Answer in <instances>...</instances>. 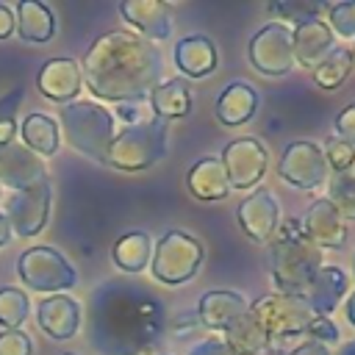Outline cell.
<instances>
[{
    "mask_svg": "<svg viewBox=\"0 0 355 355\" xmlns=\"http://www.w3.org/2000/svg\"><path fill=\"white\" fill-rule=\"evenodd\" d=\"M14 22H17V36L22 42L42 44V42H50L53 33H55V17L39 0H22V3H17V19Z\"/></svg>",
    "mask_w": 355,
    "mask_h": 355,
    "instance_id": "cell-25",
    "label": "cell"
},
{
    "mask_svg": "<svg viewBox=\"0 0 355 355\" xmlns=\"http://www.w3.org/2000/svg\"><path fill=\"white\" fill-rule=\"evenodd\" d=\"M322 155H324L327 169H333V175L349 172V169L355 166V147H352V144H347V141H341L338 136H330V139L324 141Z\"/></svg>",
    "mask_w": 355,
    "mask_h": 355,
    "instance_id": "cell-35",
    "label": "cell"
},
{
    "mask_svg": "<svg viewBox=\"0 0 355 355\" xmlns=\"http://www.w3.org/2000/svg\"><path fill=\"white\" fill-rule=\"evenodd\" d=\"M36 322H39V327L50 338L67 341L80 327V305L72 297H67V294H53V297H47V300L39 302Z\"/></svg>",
    "mask_w": 355,
    "mask_h": 355,
    "instance_id": "cell-18",
    "label": "cell"
},
{
    "mask_svg": "<svg viewBox=\"0 0 355 355\" xmlns=\"http://www.w3.org/2000/svg\"><path fill=\"white\" fill-rule=\"evenodd\" d=\"M333 31L324 19H308L297 28H291V44H294V61L297 67H319V61L333 50Z\"/></svg>",
    "mask_w": 355,
    "mask_h": 355,
    "instance_id": "cell-20",
    "label": "cell"
},
{
    "mask_svg": "<svg viewBox=\"0 0 355 355\" xmlns=\"http://www.w3.org/2000/svg\"><path fill=\"white\" fill-rule=\"evenodd\" d=\"M250 316L258 322V327L266 333L269 344L275 338H300L305 327L313 322V311L302 297L291 294H263L250 305Z\"/></svg>",
    "mask_w": 355,
    "mask_h": 355,
    "instance_id": "cell-7",
    "label": "cell"
},
{
    "mask_svg": "<svg viewBox=\"0 0 355 355\" xmlns=\"http://www.w3.org/2000/svg\"><path fill=\"white\" fill-rule=\"evenodd\" d=\"M336 355H355V338L347 341V344H341V349H338Z\"/></svg>",
    "mask_w": 355,
    "mask_h": 355,
    "instance_id": "cell-46",
    "label": "cell"
},
{
    "mask_svg": "<svg viewBox=\"0 0 355 355\" xmlns=\"http://www.w3.org/2000/svg\"><path fill=\"white\" fill-rule=\"evenodd\" d=\"M189 355H233V352L227 349V344L219 336H205L202 341H197L189 349Z\"/></svg>",
    "mask_w": 355,
    "mask_h": 355,
    "instance_id": "cell-41",
    "label": "cell"
},
{
    "mask_svg": "<svg viewBox=\"0 0 355 355\" xmlns=\"http://www.w3.org/2000/svg\"><path fill=\"white\" fill-rule=\"evenodd\" d=\"M336 136L355 147V103L341 108V114L336 116Z\"/></svg>",
    "mask_w": 355,
    "mask_h": 355,
    "instance_id": "cell-39",
    "label": "cell"
},
{
    "mask_svg": "<svg viewBox=\"0 0 355 355\" xmlns=\"http://www.w3.org/2000/svg\"><path fill=\"white\" fill-rule=\"evenodd\" d=\"M222 333H225L222 341L227 344V349H230L233 355H261V352H266V349L272 347L269 338H266V333H263V330L258 327V322L250 316V311L241 313L239 319H233Z\"/></svg>",
    "mask_w": 355,
    "mask_h": 355,
    "instance_id": "cell-27",
    "label": "cell"
},
{
    "mask_svg": "<svg viewBox=\"0 0 355 355\" xmlns=\"http://www.w3.org/2000/svg\"><path fill=\"white\" fill-rule=\"evenodd\" d=\"M230 189H255L266 172V150L258 139H233L219 155Z\"/></svg>",
    "mask_w": 355,
    "mask_h": 355,
    "instance_id": "cell-11",
    "label": "cell"
},
{
    "mask_svg": "<svg viewBox=\"0 0 355 355\" xmlns=\"http://www.w3.org/2000/svg\"><path fill=\"white\" fill-rule=\"evenodd\" d=\"M22 144L36 155H53L58 150V122L47 114H28L19 125Z\"/></svg>",
    "mask_w": 355,
    "mask_h": 355,
    "instance_id": "cell-28",
    "label": "cell"
},
{
    "mask_svg": "<svg viewBox=\"0 0 355 355\" xmlns=\"http://www.w3.org/2000/svg\"><path fill=\"white\" fill-rule=\"evenodd\" d=\"M352 72V53L347 47H333L319 67H313V80L319 89H338Z\"/></svg>",
    "mask_w": 355,
    "mask_h": 355,
    "instance_id": "cell-30",
    "label": "cell"
},
{
    "mask_svg": "<svg viewBox=\"0 0 355 355\" xmlns=\"http://www.w3.org/2000/svg\"><path fill=\"white\" fill-rule=\"evenodd\" d=\"M302 233L311 244H316L319 250H341L347 244V222L336 214V208L327 200H316L313 205H308L305 216L300 219Z\"/></svg>",
    "mask_w": 355,
    "mask_h": 355,
    "instance_id": "cell-16",
    "label": "cell"
},
{
    "mask_svg": "<svg viewBox=\"0 0 355 355\" xmlns=\"http://www.w3.org/2000/svg\"><path fill=\"white\" fill-rule=\"evenodd\" d=\"M17 272L28 288L36 291H64L78 283L75 266L53 247H31L19 255Z\"/></svg>",
    "mask_w": 355,
    "mask_h": 355,
    "instance_id": "cell-8",
    "label": "cell"
},
{
    "mask_svg": "<svg viewBox=\"0 0 355 355\" xmlns=\"http://www.w3.org/2000/svg\"><path fill=\"white\" fill-rule=\"evenodd\" d=\"M349 53H352V67H355V50H349Z\"/></svg>",
    "mask_w": 355,
    "mask_h": 355,
    "instance_id": "cell-48",
    "label": "cell"
},
{
    "mask_svg": "<svg viewBox=\"0 0 355 355\" xmlns=\"http://www.w3.org/2000/svg\"><path fill=\"white\" fill-rule=\"evenodd\" d=\"M67 355H75V352H67Z\"/></svg>",
    "mask_w": 355,
    "mask_h": 355,
    "instance_id": "cell-49",
    "label": "cell"
},
{
    "mask_svg": "<svg viewBox=\"0 0 355 355\" xmlns=\"http://www.w3.org/2000/svg\"><path fill=\"white\" fill-rule=\"evenodd\" d=\"M94 344L105 355H141L164 333V305L136 286H105L94 300Z\"/></svg>",
    "mask_w": 355,
    "mask_h": 355,
    "instance_id": "cell-2",
    "label": "cell"
},
{
    "mask_svg": "<svg viewBox=\"0 0 355 355\" xmlns=\"http://www.w3.org/2000/svg\"><path fill=\"white\" fill-rule=\"evenodd\" d=\"M22 86H14L6 97H0V147H6V144H11V141H17L14 136H17V108H19V103H22Z\"/></svg>",
    "mask_w": 355,
    "mask_h": 355,
    "instance_id": "cell-34",
    "label": "cell"
},
{
    "mask_svg": "<svg viewBox=\"0 0 355 355\" xmlns=\"http://www.w3.org/2000/svg\"><path fill=\"white\" fill-rule=\"evenodd\" d=\"M141 355H161L158 349H147V352H141Z\"/></svg>",
    "mask_w": 355,
    "mask_h": 355,
    "instance_id": "cell-47",
    "label": "cell"
},
{
    "mask_svg": "<svg viewBox=\"0 0 355 355\" xmlns=\"http://www.w3.org/2000/svg\"><path fill=\"white\" fill-rule=\"evenodd\" d=\"M166 122L164 119H141L125 125L114 133L105 164L122 172H141L158 164L166 155Z\"/></svg>",
    "mask_w": 355,
    "mask_h": 355,
    "instance_id": "cell-5",
    "label": "cell"
},
{
    "mask_svg": "<svg viewBox=\"0 0 355 355\" xmlns=\"http://www.w3.org/2000/svg\"><path fill=\"white\" fill-rule=\"evenodd\" d=\"M250 64L269 78L286 75L297 67L294 61V44H291V28L280 22H266L252 39H250Z\"/></svg>",
    "mask_w": 355,
    "mask_h": 355,
    "instance_id": "cell-9",
    "label": "cell"
},
{
    "mask_svg": "<svg viewBox=\"0 0 355 355\" xmlns=\"http://www.w3.org/2000/svg\"><path fill=\"white\" fill-rule=\"evenodd\" d=\"M327 172L330 169L324 164V155L313 141H291L277 161V175L288 186L305 191L319 189L327 180Z\"/></svg>",
    "mask_w": 355,
    "mask_h": 355,
    "instance_id": "cell-10",
    "label": "cell"
},
{
    "mask_svg": "<svg viewBox=\"0 0 355 355\" xmlns=\"http://www.w3.org/2000/svg\"><path fill=\"white\" fill-rule=\"evenodd\" d=\"M236 216H239V225L247 233V239H252L258 244H266L280 225V208H277V200L269 189L250 191L241 200Z\"/></svg>",
    "mask_w": 355,
    "mask_h": 355,
    "instance_id": "cell-13",
    "label": "cell"
},
{
    "mask_svg": "<svg viewBox=\"0 0 355 355\" xmlns=\"http://www.w3.org/2000/svg\"><path fill=\"white\" fill-rule=\"evenodd\" d=\"M327 28L333 31V36L338 33L341 39H355V0L330 6V11H327Z\"/></svg>",
    "mask_w": 355,
    "mask_h": 355,
    "instance_id": "cell-36",
    "label": "cell"
},
{
    "mask_svg": "<svg viewBox=\"0 0 355 355\" xmlns=\"http://www.w3.org/2000/svg\"><path fill=\"white\" fill-rule=\"evenodd\" d=\"M205 330H208V327L200 322L197 311H191V313H180V316L175 319V324H172L175 338H183V336H189V333H205Z\"/></svg>",
    "mask_w": 355,
    "mask_h": 355,
    "instance_id": "cell-40",
    "label": "cell"
},
{
    "mask_svg": "<svg viewBox=\"0 0 355 355\" xmlns=\"http://www.w3.org/2000/svg\"><path fill=\"white\" fill-rule=\"evenodd\" d=\"M202 258H205V250L194 236L183 230H169L153 247L150 272L164 286H180L197 275V269L202 266Z\"/></svg>",
    "mask_w": 355,
    "mask_h": 355,
    "instance_id": "cell-6",
    "label": "cell"
},
{
    "mask_svg": "<svg viewBox=\"0 0 355 355\" xmlns=\"http://www.w3.org/2000/svg\"><path fill=\"white\" fill-rule=\"evenodd\" d=\"M216 64H219L216 47L202 33L183 36L175 44V67L189 78H205V75H211L216 69Z\"/></svg>",
    "mask_w": 355,
    "mask_h": 355,
    "instance_id": "cell-23",
    "label": "cell"
},
{
    "mask_svg": "<svg viewBox=\"0 0 355 355\" xmlns=\"http://www.w3.org/2000/svg\"><path fill=\"white\" fill-rule=\"evenodd\" d=\"M269 244V272L277 294L302 297L311 277L324 266V255L302 233L300 219H280Z\"/></svg>",
    "mask_w": 355,
    "mask_h": 355,
    "instance_id": "cell-3",
    "label": "cell"
},
{
    "mask_svg": "<svg viewBox=\"0 0 355 355\" xmlns=\"http://www.w3.org/2000/svg\"><path fill=\"white\" fill-rule=\"evenodd\" d=\"M8 239H11V225H8L6 214H0V247H6Z\"/></svg>",
    "mask_w": 355,
    "mask_h": 355,
    "instance_id": "cell-44",
    "label": "cell"
},
{
    "mask_svg": "<svg viewBox=\"0 0 355 355\" xmlns=\"http://www.w3.org/2000/svg\"><path fill=\"white\" fill-rule=\"evenodd\" d=\"M80 75L86 89L100 100L139 103L161 83L164 55L158 44L133 31H108L86 50Z\"/></svg>",
    "mask_w": 355,
    "mask_h": 355,
    "instance_id": "cell-1",
    "label": "cell"
},
{
    "mask_svg": "<svg viewBox=\"0 0 355 355\" xmlns=\"http://www.w3.org/2000/svg\"><path fill=\"white\" fill-rule=\"evenodd\" d=\"M58 119H61V130H64L67 141L78 153L105 164L108 147L114 141V116L108 108H103L92 100H72V103L61 105Z\"/></svg>",
    "mask_w": 355,
    "mask_h": 355,
    "instance_id": "cell-4",
    "label": "cell"
},
{
    "mask_svg": "<svg viewBox=\"0 0 355 355\" xmlns=\"http://www.w3.org/2000/svg\"><path fill=\"white\" fill-rule=\"evenodd\" d=\"M28 311H31V302L25 291L11 286L0 288V324L6 330H19V324L28 319Z\"/></svg>",
    "mask_w": 355,
    "mask_h": 355,
    "instance_id": "cell-32",
    "label": "cell"
},
{
    "mask_svg": "<svg viewBox=\"0 0 355 355\" xmlns=\"http://www.w3.org/2000/svg\"><path fill=\"white\" fill-rule=\"evenodd\" d=\"M36 86L47 100L67 105L80 94V86H83L80 64L72 58H50L42 64L36 75Z\"/></svg>",
    "mask_w": 355,
    "mask_h": 355,
    "instance_id": "cell-17",
    "label": "cell"
},
{
    "mask_svg": "<svg viewBox=\"0 0 355 355\" xmlns=\"http://www.w3.org/2000/svg\"><path fill=\"white\" fill-rule=\"evenodd\" d=\"M247 311H250L247 300L230 288H214L202 294L197 302V316L208 330H225L233 319H239Z\"/></svg>",
    "mask_w": 355,
    "mask_h": 355,
    "instance_id": "cell-21",
    "label": "cell"
},
{
    "mask_svg": "<svg viewBox=\"0 0 355 355\" xmlns=\"http://www.w3.org/2000/svg\"><path fill=\"white\" fill-rule=\"evenodd\" d=\"M344 313H347V322L355 327V288H352V294L347 297V305H344Z\"/></svg>",
    "mask_w": 355,
    "mask_h": 355,
    "instance_id": "cell-45",
    "label": "cell"
},
{
    "mask_svg": "<svg viewBox=\"0 0 355 355\" xmlns=\"http://www.w3.org/2000/svg\"><path fill=\"white\" fill-rule=\"evenodd\" d=\"M341 219H355V175L341 172L327 180V197H324Z\"/></svg>",
    "mask_w": 355,
    "mask_h": 355,
    "instance_id": "cell-31",
    "label": "cell"
},
{
    "mask_svg": "<svg viewBox=\"0 0 355 355\" xmlns=\"http://www.w3.org/2000/svg\"><path fill=\"white\" fill-rule=\"evenodd\" d=\"M119 14L147 42H161L172 33V8L164 0H122Z\"/></svg>",
    "mask_w": 355,
    "mask_h": 355,
    "instance_id": "cell-15",
    "label": "cell"
},
{
    "mask_svg": "<svg viewBox=\"0 0 355 355\" xmlns=\"http://www.w3.org/2000/svg\"><path fill=\"white\" fill-rule=\"evenodd\" d=\"M255 111H258V94L250 83H230L216 97V119L227 128L250 122Z\"/></svg>",
    "mask_w": 355,
    "mask_h": 355,
    "instance_id": "cell-24",
    "label": "cell"
},
{
    "mask_svg": "<svg viewBox=\"0 0 355 355\" xmlns=\"http://www.w3.org/2000/svg\"><path fill=\"white\" fill-rule=\"evenodd\" d=\"M44 180H47L44 161L36 153H31L25 144L11 141L0 147V183H6L11 191H22Z\"/></svg>",
    "mask_w": 355,
    "mask_h": 355,
    "instance_id": "cell-14",
    "label": "cell"
},
{
    "mask_svg": "<svg viewBox=\"0 0 355 355\" xmlns=\"http://www.w3.org/2000/svg\"><path fill=\"white\" fill-rule=\"evenodd\" d=\"M186 189L194 200H202V202L225 200L230 194V183H227V175H225L219 155L200 158L186 175Z\"/></svg>",
    "mask_w": 355,
    "mask_h": 355,
    "instance_id": "cell-22",
    "label": "cell"
},
{
    "mask_svg": "<svg viewBox=\"0 0 355 355\" xmlns=\"http://www.w3.org/2000/svg\"><path fill=\"white\" fill-rule=\"evenodd\" d=\"M347 288H349V280L341 266H322L305 286L302 300L311 305L316 316H327L347 297Z\"/></svg>",
    "mask_w": 355,
    "mask_h": 355,
    "instance_id": "cell-19",
    "label": "cell"
},
{
    "mask_svg": "<svg viewBox=\"0 0 355 355\" xmlns=\"http://www.w3.org/2000/svg\"><path fill=\"white\" fill-rule=\"evenodd\" d=\"M47 216H50V180L22 191H11V197L6 200V219L17 236L31 239L42 233Z\"/></svg>",
    "mask_w": 355,
    "mask_h": 355,
    "instance_id": "cell-12",
    "label": "cell"
},
{
    "mask_svg": "<svg viewBox=\"0 0 355 355\" xmlns=\"http://www.w3.org/2000/svg\"><path fill=\"white\" fill-rule=\"evenodd\" d=\"M14 28H17V22H14V11H11L8 6L0 3V39H8V36L14 33Z\"/></svg>",
    "mask_w": 355,
    "mask_h": 355,
    "instance_id": "cell-42",
    "label": "cell"
},
{
    "mask_svg": "<svg viewBox=\"0 0 355 355\" xmlns=\"http://www.w3.org/2000/svg\"><path fill=\"white\" fill-rule=\"evenodd\" d=\"M0 355H33L31 338L22 330H3L0 333Z\"/></svg>",
    "mask_w": 355,
    "mask_h": 355,
    "instance_id": "cell-38",
    "label": "cell"
},
{
    "mask_svg": "<svg viewBox=\"0 0 355 355\" xmlns=\"http://www.w3.org/2000/svg\"><path fill=\"white\" fill-rule=\"evenodd\" d=\"M150 105L155 119H180L191 111V92L180 78H169L150 92Z\"/></svg>",
    "mask_w": 355,
    "mask_h": 355,
    "instance_id": "cell-26",
    "label": "cell"
},
{
    "mask_svg": "<svg viewBox=\"0 0 355 355\" xmlns=\"http://www.w3.org/2000/svg\"><path fill=\"white\" fill-rule=\"evenodd\" d=\"M286 355H330V352H327V347H322V344H316V341H302V344H297L294 349H288Z\"/></svg>",
    "mask_w": 355,
    "mask_h": 355,
    "instance_id": "cell-43",
    "label": "cell"
},
{
    "mask_svg": "<svg viewBox=\"0 0 355 355\" xmlns=\"http://www.w3.org/2000/svg\"><path fill=\"white\" fill-rule=\"evenodd\" d=\"M302 336H308V341H316V344L327 347V344L338 341V327H336L327 316H313V322L305 327Z\"/></svg>",
    "mask_w": 355,
    "mask_h": 355,
    "instance_id": "cell-37",
    "label": "cell"
},
{
    "mask_svg": "<svg viewBox=\"0 0 355 355\" xmlns=\"http://www.w3.org/2000/svg\"><path fill=\"white\" fill-rule=\"evenodd\" d=\"M352 263H355V258H352Z\"/></svg>",
    "mask_w": 355,
    "mask_h": 355,
    "instance_id": "cell-50",
    "label": "cell"
},
{
    "mask_svg": "<svg viewBox=\"0 0 355 355\" xmlns=\"http://www.w3.org/2000/svg\"><path fill=\"white\" fill-rule=\"evenodd\" d=\"M324 11H330V6H324V3H302V0L272 3L269 6V14L272 17H280V25L294 22V28L302 25V22H308V19H319V14H324Z\"/></svg>",
    "mask_w": 355,
    "mask_h": 355,
    "instance_id": "cell-33",
    "label": "cell"
},
{
    "mask_svg": "<svg viewBox=\"0 0 355 355\" xmlns=\"http://www.w3.org/2000/svg\"><path fill=\"white\" fill-rule=\"evenodd\" d=\"M111 258L114 263L122 269V272H130V275H139L150 258H153V241L147 233L141 230H133V233H125L116 239L114 250H111Z\"/></svg>",
    "mask_w": 355,
    "mask_h": 355,
    "instance_id": "cell-29",
    "label": "cell"
}]
</instances>
